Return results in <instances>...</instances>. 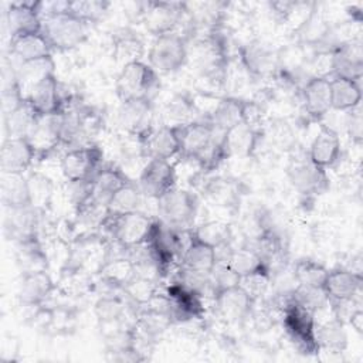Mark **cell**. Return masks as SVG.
<instances>
[{"label":"cell","instance_id":"25","mask_svg":"<svg viewBox=\"0 0 363 363\" xmlns=\"http://www.w3.org/2000/svg\"><path fill=\"white\" fill-rule=\"evenodd\" d=\"M10 54L18 62H30L51 57V45L43 31L27 33L10 38Z\"/></svg>","mask_w":363,"mask_h":363},{"label":"cell","instance_id":"34","mask_svg":"<svg viewBox=\"0 0 363 363\" xmlns=\"http://www.w3.org/2000/svg\"><path fill=\"white\" fill-rule=\"evenodd\" d=\"M221 262H225L240 277H245L262 269H269L268 264L262 259V257L251 247L230 250L225 259Z\"/></svg>","mask_w":363,"mask_h":363},{"label":"cell","instance_id":"17","mask_svg":"<svg viewBox=\"0 0 363 363\" xmlns=\"http://www.w3.org/2000/svg\"><path fill=\"white\" fill-rule=\"evenodd\" d=\"M43 1H11L6 11V24L10 38L43 28Z\"/></svg>","mask_w":363,"mask_h":363},{"label":"cell","instance_id":"6","mask_svg":"<svg viewBox=\"0 0 363 363\" xmlns=\"http://www.w3.org/2000/svg\"><path fill=\"white\" fill-rule=\"evenodd\" d=\"M189 60L187 40L177 31L156 35L147 51V64L157 74H172Z\"/></svg>","mask_w":363,"mask_h":363},{"label":"cell","instance_id":"20","mask_svg":"<svg viewBox=\"0 0 363 363\" xmlns=\"http://www.w3.org/2000/svg\"><path fill=\"white\" fill-rule=\"evenodd\" d=\"M142 142V152L147 159L170 160L180 155L177 125H163L153 129Z\"/></svg>","mask_w":363,"mask_h":363},{"label":"cell","instance_id":"33","mask_svg":"<svg viewBox=\"0 0 363 363\" xmlns=\"http://www.w3.org/2000/svg\"><path fill=\"white\" fill-rule=\"evenodd\" d=\"M16 245H17V251H16L17 264L23 274L47 271L48 258L38 241V237L16 242Z\"/></svg>","mask_w":363,"mask_h":363},{"label":"cell","instance_id":"31","mask_svg":"<svg viewBox=\"0 0 363 363\" xmlns=\"http://www.w3.org/2000/svg\"><path fill=\"white\" fill-rule=\"evenodd\" d=\"M41 115L30 105L27 99L13 112L4 115V130L7 138H30Z\"/></svg>","mask_w":363,"mask_h":363},{"label":"cell","instance_id":"8","mask_svg":"<svg viewBox=\"0 0 363 363\" xmlns=\"http://www.w3.org/2000/svg\"><path fill=\"white\" fill-rule=\"evenodd\" d=\"M102 150L96 145L68 149L61 157V170L67 180H91L102 167Z\"/></svg>","mask_w":363,"mask_h":363},{"label":"cell","instance_id":"43","mask_svg":"<svg viewBox=\"0 0 363 363\" xmlns=\"http://www.w3.org/2000/svg\"><path fill=\"white\" fill-rule=\"evenodd\" d=\"M95 315L102 325H118L125 316V303L121 296L104 295L95 303Z\"/></svg>","mask_w":363,"mask_h":363},{"label":"cell","instance_id":"44","mask_svg":"<svg viewBox=\"0 0 363 363\" xmlns=\"http://www.w3.org/2000/svg\"><path fill=\"white\" fill-rule=\"evenodd\" d=\"M196 112H197V108L194 101L186 94L174 95L166 106V113L172 121L170 125H184V123L197 121L194 119Z\"/></svg>","mask_w":363,"mask_h":363},{"label":"cell","instance_id":"37","mask_svg":"<svg viewBox=\"0 0 363 363\" xmlns=\"http://www.w3.org/2000/svg\"><path fill=\"white\" fill-rule=\"evenodd\" d=\"M191 233L199 241L216 248L217 251L227 247L233 237L230 224L220 220L206 221L196 228H191Z\"/></svg>","mask_w":363,"mask_h":363},{"label":"cell","instance_id":"18","mask_svg":"<svg viewBox=\"0 0 363 363\" xmlns=\"http://www.w3.org/2000/svg\"><path fill=\"white\" fill-rule=\"evenodd\" d=\"M37 157V150L27 138H6L0 149L1 173L24 174Z\"/></svg>","mask_w":363,"mask_h":363},{"label":"cell","instance_id":"23","mask_svg":"<svg viewBox=\"0 0 363 363\" xmlns=\"http://www.w3.org/2000/svg\"><path fill=\"white\" fill-rule=\"evenodd\" d=\"M9 213L4 221V230L11 240L16 242L26 241L30 238H37L38 230V216L40 210L33 206L20 208H7Z\"/></svg>","mask_w":363,"mask_h":363},{"label":"cell","instance_id":"45","mask_svg":"<svg viewBox=\"0 0 363 363\" xmlns=\"http://www.w3.org/2000/svg\"><path fill=\"white\" fill-rule=\"evenodd\" d=\"M241 277L231 269L225 262L218 261L213 271L210 272V289H211V296L214 298L218 292H223L225 289L234 288L240 285Z\"/></svg>","mask_w":363,"mask_h":363},{"label":"cell","instance_id":"1","mask_svg":"<svg viewBox=\"0 0 363 363\" xmlns=\"http://www.w3.org/2000/svg\"><path fill=\"white\" fill-rule=\"evenodd\" d=\"M159 88V74L142 60L125 64L115 82L116 95L121 102L130 99L153 101Z\"/></svg>","mask_w":363,"mask_h":363},{"label":"cell","instance_id":"42","mask_svg":"<svg viewBox=\"0 0 363 363\" xmlns=\"http://www.w3.org/2000/svg\"><path fill=\"white\" fill-rule=\"evenodd\" d=\"M121 291L132 303L142 308L147 305L157 294V284L143 277L135 275L122 286Z\"/></svg>","mask_w":363,"mask_h":363},{"label":"cell","instance_id":"5","mask_svg":"<svg viewBox=\"0 0 363 363\" xmlns=\"http://www.w3.org/2000/svg\"><path fill=\"white\" fill-rule=\"evenodd\" d=\"M156 224L157 217L153 218L138 210L119 217L108 216L102 225H108L113 241L128 251L130 248L149 242L156 228Z\"/></svg>","mask_w":363,"mask_h":363},{"label":"cell","instance_id":"11","mask_svg":"<svg viewBox=\"0 0 363 363\" xmlns=\"http://www.w3.org/2000/svg\"><path fill=\"white\" fill-rule=\"evenodd\" d=\"M240 61L252 77L265 78L278 71V51L264 40H251L238 50Z\"/></svg>","mask_w":363,"mask_h":363},{"label":"cell","instance_id":"40","mask_svg":"<svg viewBox=\"0 0 363 363\" xmlns=\"http://www.w3.org/2000/svg\"><path fill=\"white\" fill-rule=\"evenodd\" d=\"M27 186L31 206L43 211L51 203L54 196L52 180L40 172H31L27 176Z\"/></svg>","mask_w":363,"mask_h":363},{"label":"cell","instance_id":"3","mask_svg":"<svg viewBox=\"0 0 363 363\" xmlns=\"http://www.w3.org/2000/svg\"><path fill=\"white\" fill-rule=\"evenodd\" d=\"M89 23L67 11L43 17V34L52 50L68 51L81 45L88 37Z\"/></svg>","mask_w":363,"mask_h":363},{"label":"cell","instance_id":"36","mask_svg":"<svg viewBox=\"0 0 363 363\" xmlns=\"http://www.w3.org/2000/svg\"><path fill=\"white\" fill-rule=\"evenodd\" d=\"M136 275L133 262L128 257H115L101 267V281L112 288L122 289V286Z\"/></svg>","mask_w":363,"mask_h":363},{"label":"cell","instance_id":"46","mask_svg":"<svg viewBox=\"0 0 363 363\" xmlns=\"http://www.w3.org/2000/svg\"><path fill=\"white\" fill-rule=\"evenodd\" d=\"M108 1L98 0H78L68 3V11L89 24L104 17V14L108 11Z\"/></svg>","mask_w":363,"mask_h":363},{"label":"cell","instance_id":"7","mask_svg":"<svg viewBox=\"0 0 363 363\" xmlns=\"http://www.w3.org/2000/svg\"><path fill=\"white\" fill-rule=\"evenodd\" d=\"M142 21L155 37L176 31L186 18L183 1H147L142 3Z\"/></svg>","mask_w":363,"mask_h":363},{"label":"cell","instance_id":"12","mask_svg":"<svg viewBox=\"0 0 363 363\" xmlns=\"http://www.w3.org/2000/svg\"><path fill=\"white\" fill-rule=\"evenodd\" d=\"M288 179L292 187L303 196H318L328 190L329 177L326 170L313 164L309 157L295 159L288 166Z\"/></svg>","mask_w":363,"mask_h":363},{"label":"cell","instance_id":"50","mask_svg":"<svg viewBox=\"0 0 363 363\" xmlns=\"http://www.w3.org/2000/svg\"><path fill=\"white\" fill-rule=\"evenodd\" d=\"M349 322L350 325L353 326V329L357 332V333H362L363 332V312L360 308H356L350 316H349Z\"/></svg>","mask_w":363,"mask_h":363},{"label":"cell","instance_id":"47","mask_svg":"<svg viewBox=\"0 0 363 363\" xmlns=\"http://www.w3.org/2000/svg\"><path fill=\"white\" fill-rule=\"evenodd\" d=\"M67 196L77 213L82 211L94 199V184L91 180H67Z\"/></svg>","mask_w":363,"mask_h":363},{"label":"cell","instance_id":"21","mask_svg":"<svg viewBox=\"0 0 363 363\" xmlns=\"http://www.w3.org/2000/svg\"><path fill=\"white\" fill-rule=\"evenodd\" d=\"M342 155V142L339 138V133L332 128L326 125H320L318 135L313 138L308 157L309 160L322 167V169H329L333 167Z\"/></svg>","mask_w":363,"mask_h":363},{"label":"cell","instance_id":"48","mask_svg":"<svg viewBox=\"0 0 363 363\" xmlns=\"http://www.w3.org/2000/svg\"><path fill=\"white\" fill-rule=\"evenodd\" d=\"M271 284V271L262 269L245 277H241L240 286L254 299L258 301L261 296H264L269 288Z\"/></svg>","mask_w":363,"mask_h":363},{"label":"cell","instance_id":"16","mask_svg":"<svg viewBox=\"0 0 363 363\" xmlns=\"http://www.w3.org/2000/svg\"><path fill=\"white\" fill-rule=\"evenodd\" d=\"M330 69L333 77L362 79L363 75V45L359 38L340 43L330 54Z\"/></svg>","mask_w":363,"mask_h":363},{"label":"cell","instance_id":"19","mask_svg":"<svg viewBox=\"0 0 363 363\" xmlns=\"http://www.w3.org/2000/svg\"><path fill=\"white\" fill-rule=\"evenodd\" d=\"M305 112L313 121H320L332 111L330 81L325 75L311 77L301 89Z\"/></svg>","mask_w":363,"mask_h":363},{"label":"cell","instance_id":"13","mask_svg":"<svg viewBox=\"0 0 363 363\" xmlns=\"http://www.w3.org/2000/svg\"><path fill=\"white\" fill-rule=\"evenodd\" d=\"M26 99L41 116L60 113L65 105L67 99L61 95L60 82L55 72L45 75L38 82H35L26 94Z\"/></svg>","mask_w":363,"mask_h":363},{"label":"cell","instance_id":"29","mask_svg":"<svg viewBox=\"0 0 363 363\" xmlns=\"http://www.w3.org/2000/svg\"><path fill=\"white\" fill-rule=\"evenodd\" d=\"M330 81L332 111L349 112L362 102V79L333 77Z\"/></svg>","mask_w":363,"mask_h":363},{"label":"cell","instance_id":"22","mask_svg":"<svg viewBox=\"0 0 363 363\" xmlns=\"http://www.w3.org/2000/svg\"><path fill=\"white\" fill-rule=\"evenodd\" d=\"M362 275L345 268H336L328 272L323 291L328 296V301H350L359 296L362 291Z\"/></svg>","mask_w":363,"mask_h":363},{"label":"cell","instance_id":"30","mask_svg":"<svg viewBox=\"0 0 363 363\" xmlns=\"http://www.w3.org/2000/svg\"><path fill=\"white\" fill-rule=\"evenodd\" d=\"M130 183L126 174L115 166L101 167L92 179L94 184V201L106 206L109 199L125 184Z\"/></svg>","mask_w":363,"mask_h":363},{"label":"cell","instance_id":"38","mask_svg":"<svg viewBox=\"0 0 363 363\" xmlns=\"http://www.w3.org/2000/svg\"><path fill=\"white\" fill-rule=\"evenodd\" d=\"M329 269L312 259H299L294 265V281L298 286L323 289Z\"/></svg>","mask_w":363,"mask_h":363},{"label":"cell","instance_id":"4","mask_svg":"<svg viewBox=\"0 0 363 363\" xmlns=\"http://www.w3.org/2000/svg\"><path fill=\"white\" fill-rule=\"evenodd\" d=\"M284 328L289 340L301 353L316 354L319 352L315 312L298 303L292 296L284 305Z\"/></svg>","mask_w":363,"mask_h":363},{"label":"cell","instance_id":"41","mask_svg":"<svg viewBox=\"0 0 363 363\" xmlns=\"http://www.w3.org/2000/svg\"><path fill=\"white\" fill-rule=\"evenodd\" d=\"M145 47L143 41L130 30H122L113 40V55L123 61V65L132 61L142 60Z\"/></svg>","mask_w":363,"mask_h":363},{"label":"cell","instance_id":"26","mask_svg":"<svg viewBox=\"0 0 363 363\" xmlns=\"http://www.w3.org/2000/svg\"><path fill=\"white\" fill-rule=\"evenodd\" d=\"M55 285L47 271L23 274L18 298L27 306H40L54 291Z\"/></svg>","mask_w":363,"mask_h":363},{"label":"cell","instance_id":"32","mask_svg":"<svg viewBox=\"0 0 363 363\" xmlns=\"http://www.w3.org/2000/svg\"><path fill=\"white\" fill-rule=\"evenodd\" d=\"M1 201L7 208H20L31 206L27 177L23 174L1 173Z\"/></svg>","mask_w":363,"mask_h":363},{"label":"cell","instance_id":"24","mask_svg":"<svg viewBox=\"0 0 363 363\" xmlns=\"http://www.w3.org/2000/svg\"><path fill=\"white\" fill-rule=\"evenodd\" d=\"M213 299L218 313L231 322L244 319L255 303V301L240 285L218 292Z\"/></svg>","mask_w":363,"mask_h":363},{"label":"cell","instance_id":"2","mask_svg":"<svg viewBox=\"0 0 363 363\" xmlns=\"http://www.w3.org/2000/svg\"><path fill=\"white\" fill-rule=\"evenodd\" d=\"M157 220L174 230H190L199 213V197L186 189L173 187L156 200Z\"/></svg>","mask_w":363,"mask_h":363},{"label":"cell","instance_id":"35","mask_svg":"<svg viewBox=\"0 0 363 363\" xmlns=\"http://www.w3.org/2000/svg\"><path fill=\"white\" fill-rule=\"evenodd\" d=\"M142 191L132 182L121 187L108 201L106 210L109 217H119L128 213L138 211L142 204Z\"/></svg>","mask_w":363,"mask_h":363},{"label":"cell","instance_id":"14","mask_svg":"<svg viewBox=\"0 0 363 363\" xmlns=\"http://www.w3.org/2000/svg\"><path fill=\"white\" fill-rule=\"evenodd\" d=\"M167 298V313L172 323L189 322L201 318L204 313L201 296L194 291L174 282L164 292Z\"/></svg>","mask_w":363,"mask_h":363},{"label":"cell","instance_id":"9","mask_svg":"<svg viewBox=\"0 0 363 363\" xmlns=\"http://www.w3.org/2000/svg\"><path fill=\"white\" fill-rule=\"evenodd\" d=\"M138 187L145 197L157 200L176 187L174 164H172L170 160L149 159L139 174Z\"/></svg>","mask_w":363,"mask_h":363},{"label":"cell","instance_id":"28","mask_svg":"<svg viewBox=\"0 0 363 363\" xmlns=\"http://www.w3.org/2000/svg\"><path fill=\"white\" fill-rule=\"evenodd\" d=\"M180 261H182V267L186 269L201 272V274H210L216 267V264L218 262L217 250L199 241L191 233L190 241Z\"/></svg>","mask_w":363,"mask_h":363},{"label":"cell","instance_id":"27","mask_svg":"<svg viewBox=\"0 0 363 363\" xmlns=\"http://www.w3.org/2000/svg\"><path fill=\"white\" fill-rule=\"evenodd\" d=\"M248 108V101L234 98V96H224L218 101L213 112L208 115V121L217 129V132L224 133L231 126L244 122L245 113Z\"/></svg>","mask_w":363,"mask_h":363},{"label":"cell","instance_id":"10","mask_svg":"<svg viewBox=\"0 0 363 363\" xmlns=\"http://www.w3.org/2000/svg\"><path fill=\"white\" fill-rule=\"evenodd\" d=\"M153 101L150 99L122 101L118 109L121 128L139 140L145 139L153 130Z\"/></svg>","mask_w":363,"mask_h":363},{"label":"cell","instance_id":"49","mask_svg":"<svg viewBox=\"0 0 363 363\" xmlns=\"http://www.w3.org/2000/svg\"><path fill=\"white\" fill-rule=\"evenodd\" d=\"M346 113H347L346 129H347L349 138L356 143H362V139H363V119H362L360 105L350 109Z\"/></svg>","mask_w":363,"mask_h":363},{"label":"cell","instance_id":"39","mask_svg":"<svg viewBox=\"0 0 363 363\" xmlns=\"http://www.w3.org/2000/svg\"><path fill=\"white\" fill-rule=\"evenodd\" d=\"M316 342L320 349L329 352H342L347 346V335L343 326V320L336 316L319 328H316Z\"/></svg>","mask_w":363,"mask_h":363},{"label":"cell","instance_id":"15","mask_svg":"<svg viewBox=\"0 0 363 363\" xmlns=\"http://www.w3.org/2000/svg\"><path fill=\"white\" fill-rule=\"evenodd\" d=\"M261 130L247 122H240L227 129L220 139L224 159L251 156L261 140Z\"/></svg>","mask_w":363,"mask_h":363}]
</instances>
